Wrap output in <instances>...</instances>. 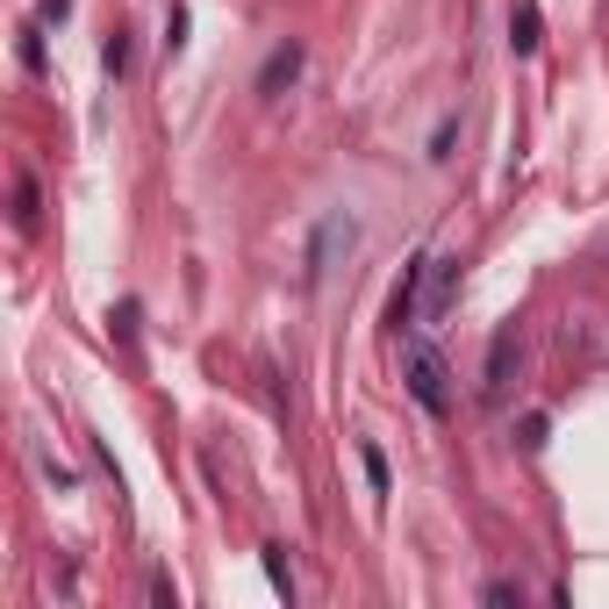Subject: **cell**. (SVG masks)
Masks as SVG:
<instances>
[{"label":"cell","instance_id":"277c9868","mask_svg":"<svg viewBox=\"0 0 609 609\" xmlns=\"http://www.w3.org/2000/svg\"><path fill=\"white\" fill-rule=\"evenodd\" d=\"M538 43H545L538 0H516V8H509V51H516V58H530V51H538Z\"/></svg>","mask_w":609,"mask_h":609},{"label":"cell","instance_id":"3957f363","mask_svg":"<svg viewBox=\"0 0 609 609\" xmlns=\"http://www.w3.org/2000/svg\"><path fill=\"white\" fill-rule=\"evenodd\" d=\"M359 230H352V216H330L323 230H316V244H309V280H323L330 272V251H338V244H352Z\"/></svg>","mask_w":609,"mask_h":609},{"label":"cell","instance_id":"9c48e42d","mask_svg":"<svg viewBox=\"0 0 609 609\" xmlns=\"http://www.w3.org/2000/svg\"><path fill=\"white\" fill-rule=\"evenodd\" d=\"M452 136H460V122H437V136H431V158H452Z\"/></svg>","mask_w":609,"mask_h":609},{"label":"cell","instance_id":"52a82bcc","mask_svg":"<svg viewBox=\"0 0 609 609\" xmlns=\"http://www.w3.org/2000/svg\"><path fill=\"white\" fill-rule=\"evenodd\" d=\"M359 466H365V487L388 495V460H380V445H359Z\"/></svg>","mask_w":609,"mask_h":609},{"label":"cell","instance_id":"ba28073f","mask_svg":"<svg viewBox=\"0 0 609 609\" xmlns=\"http://www.w3.org/2000/svg\"><path fill=\"white\" fill-rule=\"evenodd\" d=\"M266 574H272V588H280V596H295V574H287V553H280V545H266Z\"/></svg>","mask_w":609,"mask_h":609},{"label":"cell","instance_id":"8992f818","mask_svg":"<svg viewBox=\"0 0 609 609\" xmlns=\"http://www.w3.org/2000/svg\"><path fill=\"white\" fill-rule=\"evenodd\" d=\"M101 65H109V80H122V72H130V37H122V29L101 43Z\"/></svg>","mask_w":609,"mask_h":609},{"label":"cell","instance_id":"5b68a950","mask_svg":"<svg viewBox=\"0 0 609 609\" xmlns=\"http://www.w3.org/2000/svg\"><path fill=\"white\" fill-rule=\"evenodd\" d=\"M301 80V43H280V51L266 58V72H258V94H280V86Z\"/></svg>","mask_w":609,"mask_h":609},{"label":"cell","instance_id":"6da1fadb","mask_svg":"<svg viewBox=\"0 0 609 609\" xmlns=\"http://www.w3.org/2000/svg\"><path fill=\"white\" fill-rule=\"evenodd\" d=\"M445 359H437V344H409V394H416V402L423 409H431V416H445V409H452V388H445Z\"/></svg>","mask_w":609,"mask_h":609},{"label":"cell","instance_id":"7a4b0ae2","mask_svg":"<svg viewBox=\"0 0 609 609\" xmlns=\"http://www.w3.org/2000/svg\"><path fill=\"white\" fill-rule=\"evenodd\" d=\"M423 280H431V258H409L402 280H394V295H388V323H394V338L416 323V287H423Z\"/></svg>","mask_w":609,"mask_h":609}]
</instances>
